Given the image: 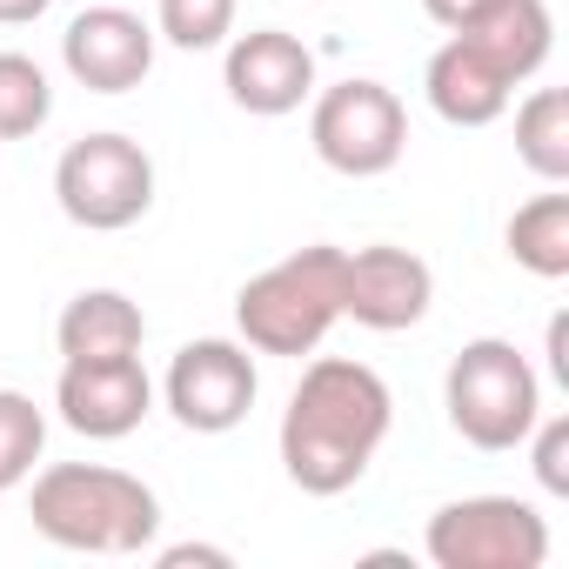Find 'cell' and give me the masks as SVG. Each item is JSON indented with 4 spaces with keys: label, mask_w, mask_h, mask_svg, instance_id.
Masks as SVG:
<instances>
[{
    "label": "cell",
    "mask_w": 569,
    "mask_h": 569,
    "mask_svg": "<svg viewBox=\"0 0 569 569\" xmlns=\"http://www.w3.org/2000/svg\"><path fill=\"white\" fill-rule=\"evenodd\" d=\"M436 302V274L416 248L376 241V248H342V322L376 329V336H402L429 316Z\"/></svg>",
    "instance_id": "10"
},
{
    "label": "cell",
    "mask_w": 569,
    "mask_h": 569,
    "mask_svg": "<svg viewBox=\"0 0 569 569\" xmlns=\"http://www.w3.org/2000/svg\"><path fill=\"white\" fill-rule=\"evenodd\" d=\"M54 409L74 436L88 442H121L154 416V376L141 369V356H114V362H61L54 382Z\"/></svg>",
    "instance_id": "12"
},
{
    "label": "cell",
    "mask_w": 569,
    "mask_h": 569,
    "mask_svg": "<svg viewBox=\"0 0 569 569\" xmlns=\"http://www.w3.org/2000/svg\"><path fill=\"white\" fill-rule=\"evenodd\" d=\"M496 8V0H422V14L436 21V28H449V34H462V28H476L482 14Z\"/></svg>",
    "instance_id": "22"
},
{
    "label": "cell",
    "mask_w": 569,
    "mask_h": 569,
    "mask_svg": "<svg viewBox=\"0 0 569 569\" xmlns=\"http://www.w3.org/2000/svg\"><path fill=\"white\" fill-rule=\"evenodd\" d=\"M542 356H549V376L569 389V316H549V342H542Z\"/></svg>",
    "instance_id": "24"
},
{
    "label": "cell",
    "mask_w": 569,
    "mask_h": 569,
    "mask_svg": "<svg viewBox=\"0 0 569 569\" xmlns=\"http://www.w3.org/2000/svg\"><path fill=\"white\" fill-rule=\"evenodd\" d=\"M154 21H141L128 0H88L61 34V68L88 94H134L154 74Z\"/></svg>",
    "instance_id": "9"
},
{
    "label": "cell",
    "mask_w": 569,
    "mask_h": 569,
    "mask_svg": "<svg viewBox=\"0 0 569 569\" xmlns=\"http://www.w3.org/2000/svg\"><path fill=\"white\" fill-rule=\"evenodd\" d=\"M154 34L181 54L228 48L234 34V0H154Z\"/></svg>",
    "instance_id": "20"
},
{
    "label": "cell",
    "mask_w": 569,
    "mask_h": 569,
    "mask_svg": "<svg viewBox=\"0 0 569 569\" xmlns=\"http://www.w3.org/2000/svg\"><path fill=\"white\" fill-rule=\"evenodd\" d=\"M54 201L88 234H121L154 208V154L134 134H81L54 161Z\"/></svg>",
    "instance_id": "5"
},
{
    "label": "cell",
    "mask_w": 569,
    "mask_h": 569,
    "mask_svg": "<svg viewBox=\"0 0 569 569\" xmlns=\"http://www.w3.org/2000/svg\"><path fill=\"white\" fill-rule=\"evenodd\" d=\"M41 449H48V416H41V402L21 396V389H0V496L21 489V482L34 476Z\"/></svg>",
    "instance_id": "19"
},
{
    "label": "cell",
    "mask_w": 569,
    "mask_h": 569,
    "mask_svg": "<svg viewBox=\"0 0 569 569\" xmlns=\"http://www.w3.org/2000/svg\"><path fill=\"white\" fill-rule=\"evenodd\" d=\"M141 342H148V316L121 289H81L54 322L61 362H114V356H141Z\"/></svg>",
    "instance_id": "14"
},
{
    "label": "cell",
    "mask_w": 569,
    "mask_h": 569,
    "mask_svg": "<svg viewBox=\"0 0 569 569\" xmlns=\"http://www.w3.org/2000/svg\"><path fill=\"white\" fill-rule=\"evenodd\" d=\"M28 516L54 549L81 556H141L161 529V496L108 462H54L28 489Z\"/></svg>",
    "instance_id": "2"
},
{
    "label": "cell",
    "mask_w": 569,
    "mask_h": 569,
    "mask_svg": "<svg viewBox=\"0 0 569 569\" xmlns=\"http://www.w3.org/2000/svg\"><path fill=\"white\" fill-rule=\"evenodd\" d=\"M342 322V248L309 241L281 254L274 268L248 274L234 296V329L254 356H316L329 329Z\"/></svg>",
    "instance_id": "3"
},
{
    "label": "cell",
    "mask_w": 569,
    "mask_h": 569,
    "mask_svg": "<svg viewBox=\"0 0 569 569\" xmlns=\"http://www.w3.org/2000/svg\"><path fill=\"white\" fill-rule=\"evenodd\" d=\"M462 41H476V48L522 88V81L542 74V61H549V48H556L549 0H496L476 28H462Z\"/></svg>",
    "instance_id": "15"
},
{
    "label": "cell",
    "mask_w": 569,
    "mask_h": 569,
    "mask_svg": "<svg viewBox=\"0 0 569 569\" xmlns=\"http://www.w3.org/2000/svg\"><path fill=\"white\" fill-rule=\"evenodd\" d=\"M442 409H449V429L469 449L502 456V449H522V436L536 429L542 376H536V362L516 342L476 336V342H462V356L442 376Z\"/></svg>",
    "instance_id": "4"
},
{
    "label": "cell",
    "mask_w": 569,
    "mask_h": 569,
    "mask_svg": "<svg viewBox=\"0 0 569 569\" xmlns=\"http://www.w3.org/2000/svg\"><path fill=\"white\" fill-rule=\"evenodd\" d=\"M422 549L436 569H542L549 522L522 496H456L429 516Z\"/></svg>",
    "instance_id": "6"
},
{
    "label": "cell",
    "mask_w": 569,
    "mask_h": 569,
    "mask_svg": "<svg viewBox=\"0 0 569 569\" xmlns=\"http://www.w3.org/2000/svg\"><path fill=\"white\" fill-rule=\"evenodd\" d=\"M516 161L549 188L569 181V94L562 88H536L516 108Z\"/></svg>",
    "instance_id": "17"
},
{
    "label": "cell",
    "mask_w": 569,
    "mask_h": 569,
    "mask_svg": "<svg viewBox=\"0 0 569 569\" xmlns=\"http://www.w3.org/2000/svg\"><path fill=\"white\" fill-rule=\"evenodd\" d=\"M396 429L389 382L356 356H316L281 409V469L302 496H342Z\"/></svg>",
    "instance_id": "1"
},
{
    "label": "cell",
    "mask_w": 569,
    "mask_h": 569,
    "mask_svg": "<svg viewBox=\"0 0 569 569\" xmlns=\"http://www.w3.org/2000/svg\"><path fill=\"white\" fill-rule=\"evenodd\" d=\"M322 8H329V0H322Z\"/></svg>",
    "instance_id": "26"
},
{
    "label": "cell",
    "mask_w": 569,
    "mask_h": 569,
    "mask_svg": "<svg viewBox=\"0 0 569 569\" xmlns=\"http://www.w3.org/2000/svg\"><path fill=\"white\" fill-rule=\"evenodd\" d=\"M221 88L241 114L254 121H281L302 101H316V54L289 34V28H254V34H228V61H221Z\"/></svg>",
    "instance_id": "11"
},
{
    "label": "cell",
    "mask_w": 569,
    "mask_h": 569,
    "mask_svg": "<svg viewBox=\"0 0 569 569\" xmlns=\"http://www.w3.org/2000/svg\"><path fill=\"white\" fill-rule=\"evenodd\" d=\"M261 396V376H254V349L248 342H228V336H201V342H181L168 376H161V402L181 429L194 436H228L248 422Z\"/></svg>",
    "instance_id": "8"
},
{
    "label": "cell",
    "mask_w": 569,
    "mask_h": 569,
    "mask_svg": "<svg viewBox=\"0 0 569 569\" xmlns=\"http://www.w3.org/2000/svg\"><path fill=\"white\" fill-rule=\"evenodd\" d=\"M529 442V469L542 482V496H569V416H536Z\"/></svg>",
    "instance_id": "21"
},
{
    "label": "cell",
    "mask_w": 569,
    "mask_h": 569,
    "mask_svg": "<svg viewBox=\"0 0 569 569\" xmlns=\"http://www.w3.org/2000/svg\"><path fill=\"white\" fill-rule=\"evenodd\" d=\"M309 148L322 168H336L349 181H376L409 148V108L382 81H336L309 108Z\"/></svg>",
    "instance_id": "7"
},
{
    "label": "cell",
    "mask_w": 569,
    "mask_h": 569,
    "mask_svg": "<svg viewBox=\"0 0 569 569\" xmlns=\"http://www.w3.org/2000/svg\"><path fill=\"white\" fill-rule=\"evenodd\" d=\"M54 8V0H0V28H28Z\"/></svg>",
    "instance_id": "25"
},
{
    "label": "cell",
    "mask_w": 569,
    "mask_h": 569,
    "mask_svg": "<svg viewBox=\"0 0 569 569\" xmlns=\"http://www.w3.org/2000/svg\"><path fill=\"white\" fill-rule=\"evenodd\" d=\"M48 114H54L48 68H41L34 54L0 48V141H28V134H41Z\"/></svg>",
    "instance_id": "18"
},
{
    "label": "cell",
    "mask_w": 569,
    "mask_h": 569,
    "mask_svg": "<svg viewBox=\"0 0 569 569\" xmlns=\"http://www.w3.org/2000/svg\"><path fill=\"white\" fill-rule=\"evenodd\" d=\"M502 241H509V261H516V268H529L536 281H562V274H569V194L549 188V194L522 201V208L509 214Z\"/></svg>",
    "instance_id": "16"
},
{
    "label": "cell",
    "mask_w": 569,
    "mask_h": 569,
    "mask_svg": "<svg viewBox=\"0 0 569 569\" xmlns=\"http://www.w3.org/2000/svg\"><path fill=\"white\" fill-rule=\"evenodd\" d=\"M422 94H429V108H436L449 128H489V121L509 114L516 81H509L476 41L449 34V41L429 54V68H422Z\"/></svg>",
    "instance_id": "13"
},
{
    "label": "cell",
    "mask_w": 569,
    "mask_h": 569,
    "mask_svg": "<svg viewBox=\"0 0 569 569\" xmlns=\"http://www.w3.org/2000/svg\"><path fill=\"white\" fill-rule=\"evenodd\" d=\"M154 562H161V569H188V562H201V569H234V556L214 549V542H168Z\"/></svg>",
    "instance_id": "23"
}]
</instances>
